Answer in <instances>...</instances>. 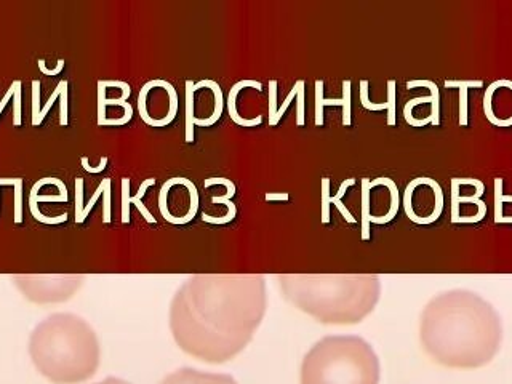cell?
Listing matches in <instances>:
<instances>
[{
	"label": "cell",
	"instance_id": "8fae6325",
	"mask_svg": "<svg viewBox=\"0 0 512 384\" xmlns=\"http://www.w3.org/2000/svg\"><path fill=\"white\" fill-rule=\"evenodd\" d=\"M351 80H343V96L341 98H332L327 100L324 98V80H316V125L322 127L324 125V108L325 106H341L343 108V125L349 127L352 124L351 117Z\"/></svg>",
	"mask_w": 512,
	"mask_h": 384
},
{
	"label": "cell",
	"instance_id": "8992f818",
	"mask_svg": "<svg viewBox=\"0 0 512 384\" xmlns=\"http://www.w3.org/2000/svg\"><path fill=\"white\" fill-rule=\"evenodd\" d=\"M15 285L26 300L36 304L64 303L79 292L85 282L82 274H15Z\"/></svg>",
	"mask_w": 512,
	"mask_h": 384
},
{
	"label": "cell",
	"instance_id": "d6986e66",
	"mask_svg": "<svg viewBox=\"0 0 512 384\" xmlns=\"http://www.w3.org/2000/svg\"><path fill=\"white\" fill-rule=\"evenodd\" d=\"M484 87V80L464 79V80H445V88H458L460 90V125L466 127L469 122L468 117V93L469 88Z\"/></svg>",
	"mask_w": 512,
	"mask_h": 384
},
{
	"label": "cell",
	"instance_id": "f546056e",
	"mask_svg": "<svg viewBox=\"0 0 512 384\" xmlns=\"http://www.w3.org/2000/svg\"><path fill=\"white\" fill-rule=\"evenodd\" d=\"M21 95H23V82H20L15 92V104H13V125L15 127H20L23 122L21 120Z\"/></svg>",
	"mask_w": 512,
	"mask_h": 384
},
{
	"label": "cell",
	"instance_id": "f1b7e54d",
	"mask_svg": "<svg viewBox=\"0 0 512 384\" xmlns=\"http://www.w3.org/2000/svg\"><path fill=\"white\" fill-rule=\"evenodd\" d=\"M109 183H112L111 178H104L101 181L100 186L96 188L95 194H93L92 199L88 200V204L84 207V213H82V220H87V216L92 212L93 207H95L96 202L100 199L101 194H104V189L108 186Z\"/></svg>",
	"mask_w": 512,
	"mask_h": 384
},
{
	"label": "cell",
	"instance_id": "52a82bcc",
	"mask_svg": "<svg viewBox=\"0 0 512 384\" xmlns=\"http://www.w3.org/2000/svg\"><path fill=\"white\" fill-rule=\"evenodd\" d=\"M444 204L445 197L442 186L429 176L415 178L405 188V215L413 223H436L444 213Z\"/></svg>",
	"mask_w": 512,
	"mask_h": 384
},
{
	"label": "cell",
	"instance_id": "d4e9b609",
	"mask_svg": "<svg viewBox=\"0 0 512 384\" xmlns=\"http://www.w3.org/2000/svg\"><path fill=\"white\" fill-rule=\"evenodd\" d=\"M15 188V224L23 223V180L16 178Z\"/></svg>",
	"mask_w": 512,
	"mask_h": 384
},
{
	"label": "cell",
	"instance_id": "7a4b0ae2",
	"mask_svg": "<svg viewBox=\"0 0 512 384\" xmlns=\"http://www.w3.org/2000/svg\"><path fill=\"white\" fill-rule=\"evenodd\" d=\"M420 341L437 364L479 368L492 362L503 341V322L492 304L469 290L434 296L421 312Z\"/></svg>",
	"mask_w": 512,
	"mask_h": 384
},
{
	"label": "cell",
	"instance_id": "484cf974",
	"mask_svg": "<svg viewBox=\"0 0 512 384\" xmlns=\"http://www.w3.org/2000/svg\"><path fill=\"white\" fill-rule=\"evenodd\" d=\"M300 88H298V95H296V125L303 127L304 125V90H306V82L303 79L298 80Z\"/></svg>",
	"mask_w": 512,
	"mask_h": 384
},
{
	"label": "cell",
	"instance_id": "44dd1931",
	"mask_svg": "<svg viewBox=\"0 0 512 384\" xmlns=\"http://www.w3.org/2000/svg\"><path fill=\"white\" fill-rule=\"evenodd\" d=\"M370 178H362V199H360V204H362V213H360V224H362V240H370L372 237V224H370V218H372V212H370Z\"/></svg>",
	"mask_w": 512,
	"mask_h": 384
},
{
	"label": "cell",
	"instance_id": "ac0fdd59",
	"mask_svg": "<svg viewBox=\"0 0 512 384\" xmlns=\"http://www.w3.org/2000/svg\"><path fill=\"white\" fill-rule=\"evenodd\" d=\"M332 204L338 208V212L343 215L344 220L348 221L349 224L357 223L348 207L341 200H336L335 197L330 196V180L322 178V183H320V212H322V215H320V218H322L324 224L330 223V205Z\"/></svg>",
	"mask_w": 512,
	"mask_h": 384
},
{
	"label": "cell",
	"instance_id": "83f0119b",
	"mask_svg": "<svg viewBox=\"0 0 512 384\" xmlns=\"http://www.w3.org/2000/svg\"><path fill=\"white\" fill-rule=\"evenodd\" d=\"M66 84H68V80H61L60 84L56 85L52 95H50V98H48L47 104H45L44 108H42V111H40L39 125L44 122L45 117H47L48 112H50V109H52L53 104H55V101L60 98L61 92H63L64 85Z\"/></svg>",
	"mask_w": 512,
	"mask_h": 384
},
{
	"label": "cell",
	"instance_id": "e0dca14e",
	"mask_svg": "<svg viewBox=\"0 0 512 384\" xmlns=\"http://www.w3.org/2000/svg\"><path fill=\"white\" fill-rule=\"evenodd\" d=\"M202 88H208V90H212L213 98H215V106H213L212 114H210L208 117H205V119L196 117V120H194V125H197V127L207 128L215 125L216 122L221 119V116H223L224 96L223 90H221L220 85H218V82H215V80H199V82L194 85V90H196V92L197 90H202Z\"/></svg>",
	"mask_w": 512,
	"mask_h": 384
},
{
	"label": "cell",
	"instance_id": "74e56055",
	"mask_svg": "<svg viewBox=\"0 0 512 384\" xmlns=\"http://www.w3.org/2000/svg\"><path fill=\"white\" fill-rule=\"evenodd\" d=\"M96 384H130L127 383V381L120 380V378H114V376H111V378H106V380L101 381V383Z\"/></svg>",
	"mask_w": 512,
	"mask_h": 384
},
{
	"label": "cell",
	"instance_id": "4316f807",
	"mask_svg": "<svg viewBox=\"0 0 512 384\" xmlns=\"http://www.w3.org/2000/svg\"><path fill=\"white\" fill-rule=\"evenodd\" d=\"M84 213V178H76V223L82 224Z\"/></svg>",
	"mask_w": 512,
	"mask_h": 384
},
{
	"label": "cell",
	"instance_id": "cb8c5ba5",
	"mask_svg": "<svg viewBox=\"0 0 512 384\" xmlns=\"http://www.w3.org/2000/svg\"><path fill=\"white\" fill-rule=\"evenodd\" d=\"M40 80H32V125L39 127L40 116Z\"/></svg>",
	"mask_w": 512,
	"mask_h": 384
},
{
	"label": "cell",
	"instance_id": "9a60e30c",
	"mask_svg": "<svg viewBox=\"0 0 512 384\" xmlns=\"http://www.w3.org/2000/svg\"><path fill=\"white\" fill-rule=\"evenodd\" d=\"M244 88H255V90L261 92V90H263V84L258 82V80L253 79L239 80V82L232 85L231 90H229L228 101H226V104H228L229 117H231L234 124L240 125V127L244 128H253L263 122V116H256L253 117V119H247V117L240 116L239 111H237V96H239V93L242 92Z\"/></svg>",
	"mask_w": 512,
	"mask_h": 384
},
{
	"label": "cell",
	"instance_id": "ba28073f",
	"mask_svg": "<svg viewBox=\"0 0 512 384\" xmlns=\"http://www.w3.org/2000/svg\"><path fill=\"white\" fill-rule=\"evenodd\" d=\"M485 194L484 181L468 178V194H463L460 188V178L450 180V205L452 216L450 220L455 223L463 207H468L464 224L480 223L487 216V204L482 200Z\"/></svg>",
	"mask_w": 512,
	"mask_h": 384
},
{
	"label": "cell",
	"instance_id": "5bb4252c",
	"mask_svg": "<svg viewBox=\"0 0 512 384\" xmlns=\"http://www.w3.org/2000/svg\"><path fill=\"white\" fill-rule=\"evenodd\" d=\"M215 184H223L224 188H226V194H224V196L212 197V204L226 205L228 213L220 216V218L207 215V213H202V220H204L205 223L210 224L231 223V221H234V218L237 216L236 204L231 200L232 197L236 196V184L232 183L228 178H208V180H205L204 186L205 188H210V186H215Z\"/></svg>",
	"mask_w": 512,
	"mask_h": 384
},
{
	"label": "cell",
	"instance_id": "6da1fadb",
	"mask_svg": "<svg viewBox=\"0 0 512 384\" xmlns=\"http://www.w3.org/2000/svg\"><path fill=\"white\" fill-rule=\"evenodd\" d=\"M268 309L261 274H196L170 304V330L181 351L224 364L253 340Z\"/></svg>",
	"mask_w": 512,
	"mask_h": 384
},
{
	"label": "cell",
	"instance_id": "603a6c76",
	"mask_svg": "<svg viewBox=\"0 0 512 384\" xmlns=\"http://www.w3.org/2000/svg\"><path fill=\"white\" fill-rule=\"evenodd\" d=\"M277 80H269V125L276 127L277 116Z\"/></svg>",
	"mask_w": 512,
	"mask_h": 384
},
{
	"label": "cell",
	"instance_id": "f35d334b",
	"mask_svg": "<svg viewBox=\"0 0 512 384\" xmlns=\"http://www.w3.org/2000/svg\"><path fill=\"white\" fill-rule=\"evenodd\" d=\"M0 188H2V183H0Z\"/></svg>",
	"mask_w": 512,
	"mask_h": 384
},
{
	"label": "cell",
	"instance_id": "5b68a950",
	"mask_svg": "<svg viewBox=\"0 0 512 384\" xmlns=\"http://www.w3.org/2000/svg\"><path fill=\"white\" fill-rule=\"evenodd\" d=\"M380 359L360 336H327L301 364V384H378Z\"/></svg>",
	"mask_w": 512,
	"mask_h": 384
},
{
	"label": "cell",
	"instance_id": "1f68e13d",
	"mask_svg": "<svg viewBox=\"0 0 512 384\" xmlns=\"http://www.w3.org/2000/svg\"><path fill=\"white\" fill-rule=\"evenodd\" d=\"M298 88H300V82L296 80L295 85H293L292 90L288 92L287 98H285L284 104L280 106L279 111H277L276 116V122L279 124L280 119H282V116H284L285 112H287L288 106L292 104L293 98H296V95H298Z\"/></svg>",
	"mask_w": 512,
	"mask_h": 384
},
{
	"label": "cell",
	"instance_id": "7c38bea8",
	"mask_svg": "<svg viewBox=\"0 0 512 384\" xmlns=\"http://www.w3.org/2000/svg\"><path fill=\"white\" fill-rule=\"evenodd\" d=\"M160 384H239L232 376L223 373H210L196 368H180L165 376Z\"/></svg>",
	"mask_w": 512,
	"mask_h": 384
},
{
	"label": "cell",
	"instance_id": "836d02e7",
	"mask_svg": "<svg viewBox=\"0 0 512 384\" xmlns=\"http://www.w3.org/2000/svg\"><path fill=\"white\" fill-rule=\"evenodd\" d=\"M64 63H66V61L58 60V63H56L55 68L48 69L47 64H45L44 60L37 61V64H39L40 72H42V74H44L45 77L58 76V74H60V72L63 71Z\"/></svg>",
	"mask_w": 512,
	"mask_h": 384
},
{
	"label": "cell",
	"instance_id": "d590c367",
	"mask_svg": "<svg viewBox=\"0 0 512 384\" xmlns=\"http://www.w3.org/2000/svg\"><path fill=\"white\" fill-rule=\"evenodd\" d=\"M18 84H20V80H13L12 85H10L7 93H5L4 98H2V101H0V114H2V111H4L8 101L12 100L13 96H15L16 87H18Z\"/></svg>",
	"mask_w": 512,
	"mask_h": 384
},
{
	"label": "cell",
	"instance_id": "9c48e42d",
	"mask_svg": "<svg viewBox=\"0 0 512 384\" xmlns=\"http://www.w3.org/2000/svg\"><path fill=\"white\" fill-rule=\"evenodd\" d=\"M484 114L498 128L512 127V80L498 79L484 93Z\"/></svg>",
	"mask_w": 512,
	"mask_h": 384
},
{
	"label": "cell",
	"instance_id": "8d00e7d4",
	"mask_svg": "<svg viewBox=\"0 0 512 384\" xmlns=\"http://www.w3.org/2000/svg\"><path fill=\"white\" fill-rule=\"evenodd\" d=\"M266 200H288L290 196H288V192H268L266 196H264Z\"/></svg>",
	"mask_w": 512,
	"mask_h": 384
},
{
	"label": "cell",
	"instance_id": "e575fe53",
	"mask_svg": "<svg viewBox=\"0 0 512 384\" xmlns=\"http://www.w3.org/2000/svg\"><path fill=\"white\" fill-rule=\"evenodd\" d=\"M109 157L103 156L100 160V165L98 167H90V164H88V157H82L80 159V164H82V167H84L85 172L88 173H101L103 172L104 168L108 167Z\"/></svg>",
	"mask_w": 512,
	"mask_h": 384
},
{
	"label": "cell",
	"instance_id": "3957f363",
	"mask_svg": "<svg viewBox=\"0 0 512 384\" xmlns=\"http://www.w3.org/2000/svg\"><path fill=\"white\" fill-rule=\"evenodd\" d=\"M280 293L288 303L322 324H359L380 301L376 274H279Z\"/></svg>",
	"mask_w": 512,
	"mask_h": 384
},
{
	"label": "cell",
	"instance_id": "7402d4cb",
	"mask_svg": "<svg viewBox=\"0 0 512 384\" xmlns=\"http://www.w3.org/2000/svg\"><path fill=\"white\" fill-rule=\"evenodd\" d=\"M194 82L186 80V130H184V140L186 143H194Z\"/></svg>",
	"mask_w": 512,
	"mask_h": 384
},
{
	"label": "cell",
	"instance_id": "4dcf8cb0",
	"mask_svg": "<svg viewBox=\"0 0 512 384\" xmlns=\"http://www.w3.org/2000/svg\"><path fill=\"white\" fill-rule=\"evenodd\" d=\"M69 84L64 85L63 92H61L60 96V125H68L69 116H68V90Z\"/></svg>",
	"mask_w": 512,
	"mask_h": 384
},
{
	"label": "cell",
	"instance_id": "ffe728a7",
	"mask_svg": "<svg viewBox=\"0 0 512 384\" xmlns=\"http://www.w3.org/2000/svg\"><path fill=\"white\" fill-rule=\"evenodd\" d=\"M132 204H135L136 208L140 210L144 220L148 221V223L156 224V218L152 216V213L149 212L146 205H144L141 200L130 196V180L124 178V180H122V223L124 224L130 223V205Z\"/></svg>",
	"mask_w": 512,
	"mask_h": 384
},
{
	"label": "cell",
	"instance_id": "277c9868",
	"mask_svg": "<svg viewBox=\"0 0 512 384\" xmlns=\"http://www.w3.org/2000/svg\"><path fill=\"white\" fill-rule=\"evenodd\" d=\"M29 357L40 375L55 384L87 381L100 367V340L87 320L58 312L42 320L29 336Z\"/></svg>",
	"mask_w": 512,
	"mask_h": 384
},
{
	"label": "cell",
	"instance_id": "2e32d148",
	"mask_svg": "<svg viewBox=\"0 0 512 384\" xmlns=\"http://www.w3.org/2000/svg\"><path fill=\"white\" fill-rule=\"evenodd\" d=\"M368 80H360V103L367 111H388V125L394 127L397 124V82L388 80V101L386 103H372L368 98Z\"/></svg>",
	"mask_w": 512,
	"mask_h": 384
},
{
	"label": "cell",
	"instance_id": "4fadbf2b",
	"mask_svg": "<svg viewBox=\"0 0 512 384\" xmlns=\"http://www.w3.org/2000/svg\"><path fill=\"white\" fill-rule=\"evenodd\" d=\"M416 87H426L431 90V95L429 96H420V98H413V100L408 101L404 106V117L405 122L412 119L413 117V109L416 106H420V104L431 103V124L439 125L440 124V90L437 87L436 82H432V80H410L407 82L408 90H412V88Z\"/></svg>",
	"mask_w": 512,
	"mask_h": 384
},
{
	"label": "cell",
	"instance_id": "d6a6232c",
	"mask_svg": "<svg viewBox=\"0 0 512 384\" xmlns=\"http://www.w3.org/2000/svg\"><path fill=\"white\" fill-rule=\"evenodd\" d=\"M111 186L112 183H109L104 189V200H103V223L109 224L111 223Z\"/></svg>",
	"mask_w": 512,
	"mask_h": 384
},
{
	"label": "cell",
	"instance_id": "30bf717a",
	"mask_svg": "<svg viewBox=\"0 0 512 384\" xmlns=\"http://www.w3.org/2000/svg\"><path fill=\"white\" fill-rule=\"evenodd\" d=\"M373 188L378 189L376 192L370 191V212H375V208H381L380 218L372 220V224H388L396 218L399 213L400 207V194L399 188H397L396 181L386 176L376 178V180L370 181ZM370 186V188H372Z\"/></svg>",
	"mask_w": 512,
	"mask_h": 384
}]
</instances>
